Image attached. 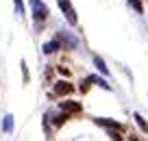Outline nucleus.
I'll list each match as a JSON object with an SVG mask.
<instances>
[{
    "instance_id": "1",
    "label": "nucleus",
    "mask_w": 148,
    "mask_h": 141,
    "mask_svg": "<svg viewBox=\"0 0 148 141\" xmlns=\"http://www.w3.org/2000/svg\"><path fill=\"white\" fill-rule=\"evenodd\" d=\"M31 11H33V18H35V22H46L48 15H50L48 7L44 5L42 0H31Z\"/></svg>"
},
{
    "instance_id": "2",
    "label": "nucleus",
    "mask_w": 148,
    "mask_h": 141,
    "mask_svg": "<svg viewBox=\"0 0 148 141\" xmlns=\"http://www.w3.org/2000/svg\"><path fill=\"white\" fill-rule=\"evenodd\" d=\"M59 2V9L63 11V15H65V20H68L72 26H76V22H79V18H76V11H74V7H72V2L70 0H57Z\"/></svg>"
},
{
    "instance_id": "3",
    "label": "nucleus",
    "mask_w": 148,
    "mask_h": 141,
    "mask_svg": "<svg viewBox=\"0 0 148 141\" xmlns=\"http://www.w3.org/2000/svg\"><path fill=\"white\" fill-rule=\"evenodd\" d=\"M72 91H74V85L68 82V80H57L55 87H52V93H55V96H70Z\"/></svg>"
},
{
    "instance_id": "4",
    "label": "nucleus",
    "mask_w": 148,
    "mask_h": 141,
    "mask_svg": "<svg viewBox=\"0 0 148 141\" xmlns=\"http://www.w3.org/2000/svg\"><path fill=\"white\" fill-rule=\"evenodd\" d=\"M57 39H59V41H61V46H65L68 50H74V48L79 46V39H76V37H72L70 33H63V31L57 33Z\"/></svg>"
},
{
    "instance_id": "5",
    "label": "nucleus",
    "mask_w": 148,
    "mask_h": 141,
    "mask_svg": "<svg viewBox=\"0 0 148 141\" xmlns=\"http://www.w3.org/2000/svg\"><path fill=\"white\" fill-rule=\"evenodd\" d=\"M61 111L68 113V115H76V113L83 111V104H81V102H74V100H65V102H61Z\"/></svg>"
},
{
    "instance_id": "6",
    "label": "nucleus",
    "mask_w": 148,
    "mask_h": 141,
    "mask_svg": "<svg viewBox=\"0 0 148 141\" xmlns=\"http://www.w3.org/2000/svg\"><path fill=\"white\" fill-rule=\"evenodd\" d=\"M94 122L98 124V126H105V128H113V130H122V124L120 122H116V119H109V117H96Z\"/></svg>"
},
{
    "instance_id": "7",
    "label": "nucleus",
    "mask_w": 148,
    "mask_h": 141,
    "mask_svg": "<svg viewBox=\"0 0 148 141\" xmlns=\"http://www.w3.org/2000/svg\"><path fill=\"white\" fill-rule=\"evenodd\" d=\"M57 50H61L59 39H52V41H48V44H44V54H55Z\"/></svg>"
},
{
    "instance_id": "8",
    "label": "nucleus",
    "mask_w": 148,
    "mask_h": 141,
    "mask_svg": "<svg viewBox=\"0 0 148 141\" xmlns=\"http://www.w3.org/2000/svg\"><path fill=\"white\" fill-rule=\"evenodd\" d=\"M94 65H96V67H98V72H102V74H105V76H107V74H109V67H107V65H105V61H102L100 57H94Z\"/></svg>"
},
{
    "instance_id": "9",
    "label": "nucleus",
    "mask_w": 148,
    "mask_h": 141,
    "mask_svg": "<svg viewBox=\"0 0 148 141\" xmlns=\"http://www.w3.org/2000/svg\"><path fill=\"white\" fill-rule=\"evenodd\" d=\"M89 80H92V82H94V85H100V87H102V89H107V91H109V89H111V85H109V82H107V80H105V78H100V76H89Z\"/></svg>"
},
{
    "instance_id": "10",
    "label": "nucleus",
    "mask_w": 148,
    "mask_h": 141,
    "mask_svg": "<svg viewBox=\"0 0 148 141\" xmlns=\"http://www.w3.org/2000/svg\"><path fill=\"white\" fill-rule=\"evenodd\" d=\"M133 119H135V122H137V126L142 128L144 132H148V124H146V119H144V117H142V115H139V113H135V115H133Z\"/></svg>"
},
{
    "instance_id": "11",
    "label": "nucleus",
    "mask_w": 148,
    "mask_h": 141,
    "mask_svg": "<svg viewBox=\"0 0 148 141\" xmlns=\"http://www.w3.org/2000/svg\"><path fill=\"white\" fill-rule=\"evenodd\" d=\"M129 5L133 7L137 13H144V5H142V0H129Z\"/></svg>"
},
{
    "instance_id": "12",
    "label": "nucleus",
    "mask_w": 148,
    "mask_h": 141,
    "mask_svg": "<svg viewBox=\"0 0 148 141\" xmlns=\"http://www.w3.org/2000/svg\"><path fill=\"white\" fill-rule=\"evenodd\" d=\"M2 126H5V130H7V132H11V130H13V117H11V115H7V117H5V124H2Z\"/></svg>"
},
{
    "instance_id": "13",
    "label": "nucleus",
    "mask_w": 148,
    "mask_h": 141,
    "mask_svg": "<svg viewBox=\"0 0 148 141\" xmlns=\"http://www.w3.org/2000/svg\"><path fill=\"white\" fill-rule=\"evenodd\" d=\"M65 119H68V113H63V115H57V117L52 119V122H55V126H61V124H63Z\"/></svg>"
},
{
    "instance_id": "14",
    "label": "nucleus",
    "mask_w": 148,
    "mask_h": 141,
    "mask_svg": "<svg viewBox=\"0 0 148 141\" xmlns=\"http://www.w3.org/2000/svg\"><path fill=\"white\" fill-rule=\"evenodd\" d=\"M109 137H111V139H113V141H122V137H120V130H113V128H111Z\"/></svg>"
},
{
    "instance_id": "15",
    "label": "nucleus",
    "mask_w": 148,
    "mask_h": 141,
    "mask_svg": "<svg viewBox=\"0 0 148 141\" xmlns=\"http://www.w3.org/2000/svg\"><path fill=\"white\" fill-rule=\"evenodd\" d=\"M15 11H18V15H24V5H22V0H15Z\"/></svg>"
},
{
    "instance_id": "16",
    "label": "nucleus",
    "mask_w": 148,
    "mask_h": 141,
    "mask_svg": "<svg viewBox=\"0 0 148 141\" xmlns=\"http://www.w3.org/2000/svg\"><path fill=\"white\" fill-rule=\"evenodd\" d=\"M89 85H92V80H89V76H87V78H85L83 82H81V91H83V93H85V91L89 89Z\"/></svg>"
},
{
    "instance_id": "17",
    "label": "nucleus",
    "mask_w": 148,
    "mask_h": 141,
    "mask_svg": "<svg viewBox=\"0 0 148 141\" xmlns=\"http://www.w3.org/2000/svg\"><path fill=\"white\" fill-rule=\"evenodd\" d=\"M22 74H24V80H28V69H26V63L22 61Z\"/></svg>"
},
{
    "instance_id": "18",
    "label": "nucleus",
    "mask_w": 148,
    "mask_h": 141,
    "mask_svg": "<svg viewBox=\"0 0 148 141\" xmlns=\"http://www.w3.org/2000/svg\"><path fill=\"white\" fill-rule=\"evenodd\" d=\"M59 72L63 74V76H70V69H68V67H59Z\"/></svg>"
}]
</instances>
